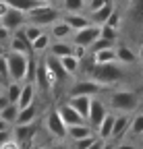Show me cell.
Instances as JSON below:
<instances>
[{
	"label": "cell",
	"instance_id": "4",
	"mask_svg": "<svg viewBox=\"0 0 143 149\" xmlns=\"http://www.w3.org/2000/svg\"><path fill=\"white\" fill-rule=\"evenodd\" d=\"M110 106L118 112H124V114H129V112H133L137 106H139V97L135 91H112L110 93Z\"/></svg>",
	"mask_w": 143,
	"mask_h": 149
},
{
	"label": "cell",
	"instance_id": "47",
	"mask_svg": "<svg viewBox=\"0 0 143 149\" xmlns=\"http://www.w3.org/2000/svg\"><path fill=\"white\" fill-rule=\"evenodd\" d=\"M112 149H135V145H131V143H120L118 147H112Z\"/></svg>",
	"mask_w": 143,
	"mask_h": 149
},
{
	"label": "cell",
	"instance_id": "26",
	"mask_svg": "<svg viewBox=\"0 0 143 149\" xmlns=\"http://www.w3.org/2000/svg\"><path fill=\"white\" fill-rule=\"evenodd\" d=\"M91 56H93V62H96V64H106V62H116V54H114V48H104V50L91 52Z\"/></svg>",
	"mask_w": 143,
	"mask_h": 149
},
{
	"label": "cell",
	"instance_id": "41",
	"mask_svg": "<svg viewBox=\"0 0 143 149\" xmlns=\"http://www.w3.org/2000/svg\"><path fill=\"white\" fill-rule=\"evenodd\" d=\"M0 149H21V145L17 143L15 139H8V141H4L2 145H0Z\"/></svg>",
	"mask_w": 143,
	"mask_h": 149
},
{
	"label": "cell",
	"instance_id": "35",
	"mask_svg": "<svg viewBox=\"0 0 143 149\" xmlns=\"http://www.w3.org/2000/svg\"><path fill=\"white\" fill-rule=\"evenodd\" d=\"M19 91H21V83H10L8 85V89H6V93L4 95L8 97V102H13V104H17V97H19Z\"/></svg>",
	"mask_w": 143,
	"mask_h": 149
},
{
	"label": "cell",
	"instance_id": "8",
	"mask_svg": "<svg viewBox=\"0 0 143 149\" xmlns=\"http://www.w3.org/2000/svg\"><path fill=\"white\" fill-rule=\"evenodd\" d=\"M108 114V110H106V104L91 97V102H89V112H87V124L91 128H98V124L102 122V118Z\"/></svg>",
	"mask_w": 143,
	"mask_h": 149
},
{
	"label": "cell",
	"instance_id": "19",
	"mask_svg": "<svg viewBox=\"0 0 143 149\" xmlns=\"http://www.w3.org/2000/svg\"><path fill=\"white\" fill-rule=\"evenodd\" d=\"M112 124H114V114H106L102 118V122L98 124V135L102 141H110V135H112Z\"/></svg>",
	"mask_w": 143,
	"mask_h": 149
},
{
	"label": "cell",
	"instance_id": "20",
	"mask_svg": "<svg viewBox=\"0 0 143 149\" xmlns=\"http://www.w3.org/2000/svg\"><path fill=\"white\" fill-rule=\"evenodd\" d=\"M114 54H116V62L118 64H133V62H137V54L131 48H127V46L114 48Z\"/></svg>",
	"mask_w": 143,
	"mask_h": 149
},
{
	"label": "cell",
	"instance_id": "53",
	"mask_svg": "<svg viewBox=\"0 0 143 149\" xmlns=\"http://www.w3.org/2000/svg\"><path fill=\"white\" fill-rule=\"evenodd\" d=\"M33 149H46V147H40V145H38V147H33Z\"/></svg>",
	"mask_w": 143,
	"mask_h": 149
},
{
	"label": "cell",
	"instance_id": "38",
	"mask_svg": "<svg viewBox=\"0 0 143 149\" xmlns=\"http://www.w3.org/2000/svg\"><path fill=\"white\" fill-rule=\"evenodd\" d=\"M104 25H108V27H114V29H118V25H120V17H118V13H114L112 10V15L106 19V23Z\"/></svg>",
	"mask_w": 143,
	"mask_h": 149
},
{
	"label": "cell",
	"instance_id": "36",
	"mask_svg": "<svg viewBox=\"0 0 143 149\" xmlns=\"http://www.w3.org/2000/svg\"><path fill=\"white\" fill-rule=\"evenodd\" d=\"M35 68H38V62H35V58H27V72H25V79L29 83H33V77H35Z\"/></svg>",
	"mask_w": 143,
	"mask_h": 149
},
{
	"label": "cell",
	"instance_id": "28",
	"mask_svg": "<svg viewBox=\"0 0 143 149\" xmlns=\"http://www.w3.org/2000/svg\"><path fill=\"white\" fill-rule=\"evenodd\" d=\"M8 50H13V52H23V54H27L31 48H29V42L27 40H23L21 35H17V33H13V37L8 40Z\"/></svg>",
	"mask_w": 143,
	"mask_h": 149
},
{
	"label": "cell",
	"instance_id": "9",
	"mask_svg": "<svg viewBox=\"0 0 143 149\" xmlns=\"http://www.w3.org/2000/svg\"><path fill=\"white\" fill-rule=\"evenodd\" d=\"M0 25H4L8 31H17L21 25H25V13L8 6V10L0 17Z\"/></svg>",
	"mask_w": 143,
	"mask_h": 149
},
{
	"label": "cell",
	"instance_id": "49",
	"mask_svg": "<svg viewBox=\"0 0 143 149\" xmlns=\"http://www.w3.org/2000/svg\"><path fill=\"white\" fill-rule=\"evenodd\" d=\"M100 149H112V145H110V143H108V141H104V145H102V147H100Z\"/></svg>",
	"mask_w": 143,
	"mask_h": 149
},
{
	"label": "cell",
	"instance_id": "34",
	"mask_svg": "<svg viewBox=\"0 0 143 149\" xmlns=\"http://www.w3.org/2000/svg\"><path fill=\"white\" fill-rule=\"evenodd\" d=\"M116 35H118V29L108 27V25H100V37L110 40V42H116Z\"/></svg>",
	"mask_w": 143,
	"mask_h": 149
},
{
	"label": "cell",
	"instance_id": "31",
	"mask_svg": "<svg viewBox=\"0 0 143 149\" xmlns=\"http://www.w3.org/2000/svg\"><path fill=\"white\" fill-rule=\"evenodd\" d=\"M129 133H133V135H141L143 133V114H137L133 120H129Z\"/></svg>",
	"mask_w": 143,
	"mask_h": 149
},
{
	"label": "cell",
	"instance_id": "45",
	"mask_svg": "<svg viewBox=\"0 0 143 149\" xmlns=\"http://www.w3.org/2000/svg\"><path fill=\"white\" fill-rule=\"evenodd\" d=\"M6 104H10V102H8V97L4 95V93H0V110H2V108H4Z\"/></svg>",
	"mask_w": 143,
	"mask_h": 149
},
{
	"label": "cell",
	"instance_id": "14",
	"mask_svg": "<svg viewBox=\"0 0 143 149\" xmlns=\"http://www.w3.org/2000/svg\"><path fill=\"white\" fill-rule=\"evenodd\" d=\"M33 100H35V85L27 81V85H21L19 97H17V108H25V106L33 104Z\"/></svg>",
	"mask_w": 143,
	"mask_h": 149
},
{
	"label": "cell",
	"instance_id": "12",
	"mask_svg": "<svg viewBox=\"0 0 143 149\" xmlns=\"http://www.w3.org/2000/svg\"><path fill=\"white\" fill-rule=\"evenodd\" d=\"M44 64H46L48 72H50L52 77L56 79V83H60L64 77H68V74L64 72V68H62V64H60V60L56 58V56H48V58L44 60Z\"/></svg>",
	"mask_w": 143,
	"mask_h": 149
},
{
	"label": "cell",
	"instance_id": "2",
	"mask_svg": "<svg viewBox=\"0 0 143 149\" xmlns=\"http://www.w3.org/2000/svg\"><path fill=\"white\" fill-rule=\"evenodd\" d=\"M4 58H6V64H8V79H13L15 83L25 81V72H27V58H29V54L8 50V52H4Z\"/></svg>",
	"mask_w": 143,
	"mask_h": 149
},
{
	"label": "cell",
	"instance_id": "51",
	"mask_svg": "<svg viewBox=\"0 0 143 149\" xmlns=\"http://www.w3.org/2000/svg\"><path fill=\"white\" fill-rule=\"evenodd\" d=\"M40 2H46V4H52V2H56V0H40Z\"/></svg>",
	"mask_w": 143,
	"mask_h": 149
},
{
	"label": "cell",
	"instance_id": "32",
	"mask_svg": "<svg viewBox=\"0 0 143 149\" xmlns=\"http://www.w3.org/2000/svg\"><path fill=\"white\" fill-rule=\"evenodd\" d=\"M62 4L66 13H81L85 8V0H64Z\"/></svg>",
	"mask_w": 143,
	"mask_h": 149
},
{
	"label": "cell",
	"instance_id": "10",
	"mask_svg": "<svg viewBox=\"0 0 143 149\" xmlns=\"http://www.w3.org/2000/svg\"><path fill=\"white\" fill-rule=\"evenodd\" d=\"M58 116H60V120L66 124V126H73V124H81V122H85L79 114H77V110L70 106L68 102L66 104H62V106H58Z\"/></svg>",
	"mask_w": 143,
	"mask_h": 149
},
{
	"label": "cell",
	"instance_id": "23",
	"mask_svg": "<svg viewBox=\"0 0 143 149\" xmlns=\"http://www.w3.org/2000/svg\"><path fill=\"white\" fill-rule=\"evenodd\" d=\"M70 35H73V29H70L64 21H54V23H52V37H54V40L64 42L66 37H70Z\"/></svg>",
	"mask_w": 143,
	"mask_h": 149
},
{
	"label": "cell",
	"instance_id": "50",
	"mask_svg": "<svg viewBox=\"0 0 143 149\" xmlns=\"http://www.w3.org/2000/svg\"><path fill=\"white\" fill-rule=\"evenodd\" d=\"M50 149H68L66 145H54V147H50Z\"/></svg>",
	"mask_w": 143,
	"mask_h": 149
},
{
	"label": "cell",
	"instance_id": "33",
	"mask_svg": "<svg viewBox=\"0 0 143 149\" xmlns=\"http://www.w3.org/2000/svg\"><path fill=\"white\" fill-rule=\"evenodd\" d=\"M91 52H98V50H104V48H114V42H110V40H104V37H96V40L91 42Z\"/></svg>",
	"mask_w": 143,
	"mask_h": 149
},
{
	"label": "cell",
	"instance_id": "13",
	"mask_svg": "<svg viewBox=\"0 0 143 149\" xmlns=\"http://www.w3.org/2000/svg\"><path fill=\"white\" fill-rule=\"evenodd\" d=\"M114 10V4H112V0H108L104 6L91 10V19H89V23H93V25H104L106 23V19H108Z\"/></svg>",
	"mask_w": 143,
	"mask_h": 149
},
{
	"label": "cell",
	"instance_id": "54",
	"mask_svg": "<svg viewBox=\"0 0 143 149\" xmlns=\"http://www.w3.org/2000/svg\"><path fill=\"white\" fill-rule=\"evenodd\" d=\"M0 93H2V89H0Z\"/></svg>",
	"mask_w": 143,
	"mask_h": 149
},
{
	"label": "cell",
	"instance_id": "16",
	"mask_svg": "<svg viewBox=\"0 0 143 149\" xmlns=\"http://www.w3.org/2000/svg\"><path fill=\"white\" fill-rule=\"evenodd\" d=\"M66 135L77 141V139H85V137H91L93 135V128L89 126L87 122H81V124H73V126H66Z\"/></svg>",
	"mask_w": 143,
	"mask_h": 149
},
{
	"label": "cell",
	"instance_id": "29",
	"mask_svg": "<svg viewBox=\"0 0 143 149\" xmlns=\"http://www.w3.org/2000/svg\"><path fill=\"white\" fill-rule=\"evenodd\" d=\"M50 44H52V42H50V35L42 31V33H40V35L35 37V40H33L31 44H29V48H31L33 52H38V54H40V52H46Z\"/></svg>",
	"mask_w": 143,
	"mask_h": 149
},
{
	"label": "cell",
	"instance_id": "25",
	"mask_svg": "<svg viewBox=\"0 0 143 149\" xmlns=\"http://www.w3.org/2000/svg\"><path fill=\"white\" fill-rule=\"evenodd\" d=\"M4 2L10 8H17V10H21V13H29L31 8L44 4V2H40V0H4Z\"/></svg>",
	"mask_w": 143,
	"mask_h": 149
},
{
	"label": "cell",
	"instance_id": "42",
	"mask_svg": "<svg viewBox=\"0 0 143 149\" xmlns=\"http://www.w3.org/2000/svg\"><path fill=\"white\" fill-rule=\"evenodd\" d=\"M108 0H89V10H96V8H100V6H104Z\"/></svg>",
	"mask_w": 143,
	"mask_h": 149
},
{
	"label": "cell",
	"instance_id": "22",
	"mask_svg": "<svg viewBox=\"0 0 143 149\" xmlns=\"http://www.w3.org/2000/svg\"><path fill=\"white\" fill-rule=\"evenodd\" d=\"M58 60H60V64H62V68H64V72L68 74V77L77 74V72H79V68H81V60H79V58H75L73 54L62 56V58H58Z\"/></svg>",
	"mask_w": 143,
	"mask_h": 149
},
{
	"label": "cell",
	"instance_id": "3",
	"mask_svg": "<svg viewBox=\"0 0 143 149\" xmlns=\"http://www.w3.org/2000/svg\"><path fill=\"white\" fill-rule=\"evenodd\" d=\"M60 19V13L52 6V4H40L31 8L29 13H25V21L33 23V25H40V27H46V25H52L54 21H58Z\"/></svg>",
	"mask_w": 143,
	"mask_h": 149
},
{
	"label": "cell",
	"instance_id": "44",
	"mask_svg": "<svg viewBox=\"0 0 143 149\" xmlns=\"http://www.w3.org/2000/svg\"><path fill=\"white\" fill-rule=\"evenodd\" d=\"M10 139V133H8V130H0V145H2L4 141H8Z\"/></svg>",
	"mask_w": 143,
	"mask_h": 149
},
{
	"label": "cell",
	"instance_id": "18",
	"mask_svg": "<svg viewBox=\"0 0 143 149\" xmlns=\"http://www.w3.org/2000/svg\"><path fill=\"white\" fill-rule=\"evenodd\" d=\"M35 114H38V106H35V104H29V106H25V108H19V112H17V118H15V124L33 122Z\"/></svg>",
	"mask_w": 143,
	"mask_h": 149
},
{
	"label": "cell",
	"instance_id": "52",
	"mask_svg": "<svg viewBox=\"0 0 143 149\" xmlns=\"http://www.w3.org/2000/svg\"><path fill=\"white\" fill-rule=\"evenodd\" d=\"M2 54H4V48H2V46H0V56H2Z\"/></svg>",
	"mask_w": 143,
	"mask_h": 149
},
{
	"label": "cell",
	"instance_id": "24",
	"mask_svg": "<svg viewBox=\"0 0 143 149\" xmlns=\"http://www.w3.org/2000/svg\"><path fill=\"white\" fill-rule=\"evenodd\" d=\"M64 23L73 29V31H77V29H81V27H85V25H89V19L87 17H83L81 13H68L66 17H64Z\"/></svg>",
	"mask_w": 143,
	"mask_h": 149
},
{
	"label": "cell",
	"instance_id": "15",
	"mask_svg": "<svg viewBox=\"0 0 143 149\" xmlns=\"http://www.w3.org/2000/svg\"><path fill=\"white\" fill-rule=\"evenodd\" d=\"M35 135V124L33 122H27V124H17L15 126V137H17V143H29Z\"/></svg>",
	"mask_w": 143,
	"mask_h": 149
},
{
	"label": "cell",
	"instance_id": "37",
	"mask_svg": "<svg viewBox=\"0 0 143 149\" xmlns=\"http://www.w3.org/2000/svg\"><path fill=\"white\" fill-rule=\"evenodd\" d=\"M2 81H10L8 79V64H6L4 54L0 56V83H2Z\"/></svg>",
	"mask_w": 143,
	"mask_h": 149
},
{
	"label": "cell",
	"instance_id": "11",
	"mask_svg": "<svg viewBox=\"0 0 143 149\" xmlns=\"http://www.w3.org/2000/svg\"><path fill=\"white\" fill-rule=\"evenodd\" d=\"M89 102H91V97L89 95H70L68 97V104L73 106L77 110V114L87 122V112H89Z\"/></svg>",
	"mask_w": 143,
	"mask_h": 149
},
{
	"label": "cell",
	"instance_id": "46",
	"mask_svg": "<svg viewBox=\"0 0 143 149\" xmlns=\"http://www.w3.org/2000/svg\"><path fill=\"white\" fill-rule=\"evenodd\" d=\"M6 10H8V4L4 2V0H0V17H2V15H4Z\"/></svg>",
	"mask_w": 143,
	"mask_h": 149
},
{
	"label": "cell",
	"instance_id": "48",
	"mask_svg": "<svg viewBox=\"0 0 143 149\" xmlns=\"http://www.w3.org/2000/svg\"><path fill=\"white\" fill-rule=\"evenodd\" d=\"M8 128H10V124H8L4 118H0V130H8Z\"/></svg>",
	"mask_w": 143,
	"mask_h": 149
},
{
	"label": "cell",
	"instance_id": "7",
	"mask_svg": "<svg viewBox=\"0 0 143 149\" xmlns=\"http://www.w3.org/2000/svg\"><path fill=\"white\" fill-rule=\"evenodd\" d=\"M104 85H100L98 81L93 79H85V81H77L73 87H70V93H68V97L70 95H89V97H93L96 93L102 91Z\"/></svg>",
	"mask_w": 143,
	"mask_h": 149
},
{
	"label": "cell",
	"instance_id": "43",
	"mask_svg": "<svg viewBox=\"0 0 143 149\" xmlns=\"http://www.w3.org/2000/svg\"><path fill=\"white\" fill-rule=\"evenodd\" d=\"M102 145H104V141H102V139L98 137V139H93L91 143H89V147H87V149H100Z\"/></svg>",
	"mask_w": 143,
	"mask_h": 149
},
{
	"label": "cell",
	"instance_id": "6",
	"mask_svg": "<svg viewBox=\"0 0 143 149\" xmlns=\"http://www.w3.org/2000/svg\"><path fill=\"white\" fill-rule=\"evenodd\" d=\"M46 128H48V133L52 137H56V139H64L66 137V124L60 120V116H58L56 110H50L48 112V116H46Z\"/></svg>",
	"mask_w": 143,
	"mask_h": 149
},
{
	"label": "cell",
	"instance_id": "27",
	"mask_svg": "<svg viewBox=\"0 0 143 149\" xmlns=\"http://www.w3.org/2000/svg\"><path fill=\"white\" fill-rule=\"evenodd\" d=\"M129 128V118L127 116H114V124H112V135L110 139H120Z\"/></svg>",
	"mask_w": 143,
	"mask_h": 149
},
{
	"label": "cell",
	"instance_id": "30",
	"mask_svg": "<svg viewBox=\"0 0 143 149\" xmlns=\"http://www.w3.org/2000/svg\"><path fill=\"white\" fill-rule=\"evenodd\" d=\"M17 112H19V108H17V104H6L2 110H0V118H4L8 124L10 122H15V118H17Z\"/></svg>",
	"mask_w": 143,
	"mask_h": 149
},
{
	"label": "cell",
	"instance_id": "40",
	"mask_svg": "<svg viewBox=\"0 0 143 149\" xmlns=\"http://www.w3.org/2000/svg\"><path fill=\"white\" fill-rule=\"evenodd\" d=\"M93 139H96L93 135H91V137H85V139H77V141H75V145H77V149H87V147H89V143H91Z\"/></svg>",
	"mask_w": 143,
	"mask_h": 149
},
{
	"label": "cell",
	"instance_id": "39",
	"mask_svg": "<svg viewBox=\"0 0 143 149\" xmlns=\"http://www.w3.org/2000/svg\"><path fill=\"white\" fill-rule=\"evenodd\" d=\"M13 37V31H8L4 25H0V46H4V44H8V40Z\"/></svg>",
	"mask_w": 143,
	"mask_h": 149
},
{
	"label": "cell",
	"instance_id": "1",
	"mask_svg": "<svg viewBox=\"0 0 143 149\" xmlns=\"http://www.w3.org/2000/svg\"><path fill=\"white\" fill-rule=\"evenodd\" d=\"M89 77L98 81L100 85H112L124 77V70L118 66V62H106V64H93L89 70Z\"/></svg>",
	"mask_w": 143,
	"mask_h": 149
},
{
	"label": "cell",
	"instance_id": "5",
	"mask_svg": "<svg viewBox=\"0 0 143 149\" xmlns=\"http://www.w3.org/2000/svg\"><path fill=\"white\" fill-rule=\"evenodd\" d=\"M100 35V25H93L89 23L77 31H73V44L75 46H83V48H89L91 46V42L96 40V37Z\"/></svg>",
	"mask_w": 143,
	"mask_h": 149
},
{
	"label": "cell",
	"instance_id": "21",
	"mask_svg": "<svg viewBox=\"0 0 143 149\" xmlns=\"http://www.w3.org/2000/svg\"><path fill=\"white\" fill-rule=\"evenodd\" d=\"M42 31H44V29H42L40 25H33V23H27V25H21L19 29L15 31V33H17V35H21L23 40H27V42L31 44V42H33L35 37H38V35L42 33Z\"/></svg>",
	"mask_w": 143,
	"mask_h": 149
},
{
	"label": "cell",
	"instance_id": "17",
	"mask_svg": "<svg viewBox=\"0 0 143 149\" xmlns=\"http://www.w3.org/2000/svg\"><path fill=\"white\" fill-rule=\"evenodd\" d=\"M73 44H68L66 40L64 42H54V44H50L48 46V52H50V56H56V58H62V56H68V54H73Z\"/></svg>",
	"mask_w": 143,
	"mask_h": 149
}]
</instances>
